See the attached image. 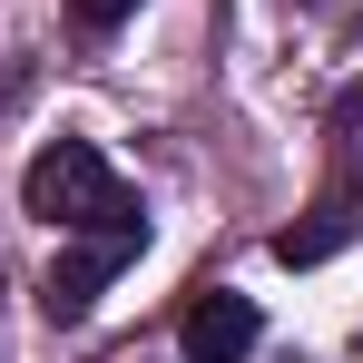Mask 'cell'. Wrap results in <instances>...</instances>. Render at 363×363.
<instances>
[{"label": "cell", "instance_id": "obj_1", "mask_svg": "<svg viewBox=\"0 0 363 363\" xmlns=\"http://www.w3.org/2000/svg\"><path fill=\"white\" fill-rule=\"evenodd\" d=\"M20 206H30L40 226L79 236V226H99L108 206H128V186H118V167H108L89 138H50V147L30 157V177H20Z\"/></svg>", "mask_w": 363, "mask_h": 363}, {"label": "cell", "instance_id": "obj_2", "mask_svg": "<svg viewBox=\"0 0 363 363\" xmlns=\"http://www.w3.org/2000/svg\"><path fill=\"white\" fill-rule=\"evenodd\" d=\"M138 245H147V216H138V196H128V206H108L99 226H79V236H69V255L50 265V295H40V304H50V324H79V314L99 304V285L118 275Z\"/></svg>", "mask_w": 363, "mask_h": 363}, {"label": "cell", "instance_id": "obj_3", "mask_svg": "<svg viewBox=\"0 0 363 363\" xmlns=\"http://www.w3.org/2000/svg\"><path fill=\"white\" fill-rule=\"evenodd\" d=\"M354 236H363V186H344V177H334L324 196H314V216L275 236V255H285V265H324V255H344Z\"/></svg>", "mask_w": 363, "mask_h": 363}, {"label": "cell", "instance_id": "obj_4", "mask_svg": "<svg viewBox=\"0 0 363 363\" xmlns=\"http://www.w3.org/2000/svg\"><path fill=\"white\" fill-rule=\"evenodd\" d=\"M255 334H265V324H255V304L216 285V295H196V314H186L177 344H186V363H245V354H255Z\"/></svg>", "mask_w": 363, "mask_h": 363}, {"label": "cell", "instance_id": "obj_5", "mask_svg": "<svg viewBox=\"0 0 363 363\" xmlns=\"http://www.w3.org/2000/svg\"><path fill=\"white\" fill-rule=\"evenodd\" d=\"M334 177H344V186H363V79L334 99Z\"/></svg>", "mask_w": 363, "mask_h": 363}, {"label": "cell", "instance_id": "obj_6", "mask_svg": "<svg viewBox=\"0 0 363 363\" xmlns=\"http://www.w3.org/2000/svg\"><path fill=\"white\" fill-rule=\"evenodd\" d=\"M69 10H79V30H118L138 0H69Z\"/></svg>", "mask_w": 363, "mask_h": 363}]
</instances>
